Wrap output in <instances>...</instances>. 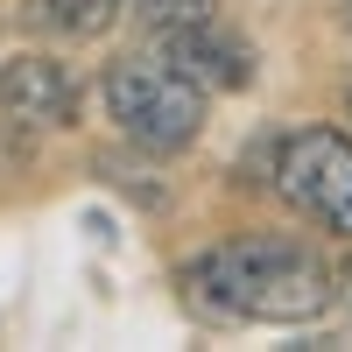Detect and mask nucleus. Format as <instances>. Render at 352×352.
Wrapping results in <instances>:
<instances>
[{
    "label": "nucleus",
    "instance_id": "nucleus-1",
    "mask_svg": "<svg viewBox=\"0 0 352 352\" xmlns=\"http://www.w3.org/2000/svg\"><path fill=\"white\" fill-rule=\"evenodd\" d=\"M184 296L226 324H310L338 303V268L303 240L240 232L184 261Z\"/></svg>",
    "mask_w": 352,
    "mask_h": 352
},
{
    "label": "nucleus",
    "instance_id": "nucleus-2",
    "mask_svg": "<svg viewBox=\"0 0 352 352\" xmlns=\"http://www.w3.org/2000/svg\"><path fill=\"white\" fill-rule=\"evenodd\" d=\"M99 99H106V120L148 155H176L204 134V85L176 71L169 56H120Z\"/></svg>",
    "mask_w": 352,
    "mask_h": 352
},
{
    "label": "nucleus",
    "instance_id": "nucleus-3",
    "mask_svg": "<svg viewBox=\"0 0 352 352\" xmlns=\"http://www.w3.org/2000/svg\"><path fill=\"white\" fill-rule=\"evenodd\" d=\"M141 28H148L155 56H169L176 71H190L204 92H240L254 85V50L226 28L219 0H141Z\"/></svg>",
    "mask_w": 352,
    "mask_h": 352
},
{
    "label": "nucleus",
    "instance_id": "nucleus-4",
    "mask_svg": "<svg viewBox=\"0 0 352 352\" xmlns=\"http://www.w3.org/2000/svg\"><path fill=\"white\" fill-rule=\"evenodd\" d=\"M275 190L324 232L352 240V141L338 127H303L275 141Z\"/></svg>",
    "mask_w": 352,
    "mask_h": 352
},
{
    "label": "nucleus",
    "instance_id": "nucleus-5",
    "mask_svg": "<svg viewBox=\"0 0 352 352\" xmlns=\"http://www.w3.org/2000/svg\"><path fill=\"white\" fill-rule=\"evenodd\" d=\"M78 78L43 50H14L0 64V113L14 127H71L78 120Z\"/></svg>",
    "mask_w": 352,
    "mask_h": 352
},
{
    "label": "nucleus",
    "instance_id": "nucleus-6",
    "mask_svg": "<svg viewBox=\"0 0 352 352\" xmlns=\"http://www.w3.org/2000/svg\"><path fill=\"white\" fill-rule=\"evenodd\" d=\"M127 0H28V14H36L50 36H71V43H92L106 36L113 21H120Z\"/></svg>",
    "mask_w": 352,
    "mask_h": 352
},
{
    "label": "nucleus",
    "instance_id": "nucleus-7",
    "mask_svg": "<svg viewBox=\"0 0 352 352\" xmlns=\"http://www.w3.org/2000/svg\"><path fill=\"white\" fill-rule=\"evenodd\" d=\"M338 303H345V317H352V261L338 268Z\"/></svg>",
    "mask_w": 352,
    "mask_h": 352
},
{
    "label": "nucleus",
    "instance_id": "nucleus-8",
    "mask_svg": "<svg viewBox=\"0 0 352 352\" xmlns=\"http://www.w3.org/2000/svg\"><path fill=\"white\" fill-rule=\"evenodd\" d=\"M331 8H338V21H345V28H352V0H331Z\"/></svg>",
    "mask_w": 352,
    "mask_h": 352
},
{
    "label": "nucleus",
    "instance_id": "nucleus-9",
    "mask_svg": "<svg viewBox=\"0 0 352 352\" xmlns=\"http://www.w3.org/2000/svg\"><path fill=\"white\" fill-rule=\"evenodd\" d=\"M345 106H352V85H345Z\"/></svg>",
    "mask_w": 352,
    "mask_h": 352
}]
</instances>
